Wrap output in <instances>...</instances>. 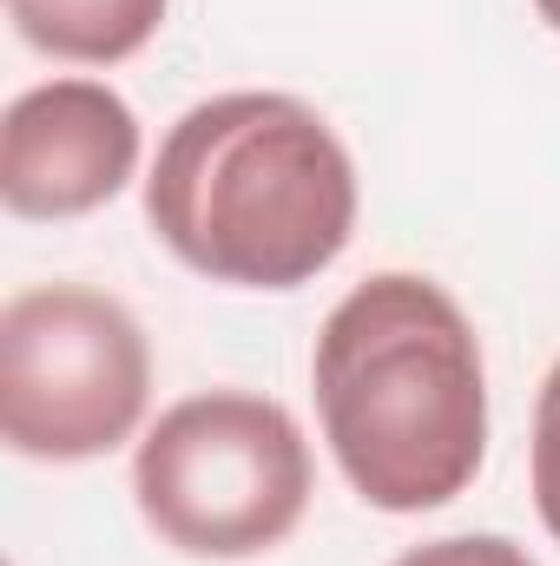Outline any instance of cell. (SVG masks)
Returning <instances> with one entry per match:
<instances>
[{
	"instance_id": "6da1fadb",
	"label": "cell",
	"mask_w": 560,
	"mask_h": 566,
	"mask_svg": "<svg viewBox=\"0 0 560 566\" xmlns=\"http://www.w3.org/2000/svg\"><path fill=\"white\" fill-rule=\"evenodd\" d=\"M310 396L336 474L383 514L448 507L488 461L481 336L422 271H376L323 316Z\"/></svg>"
},
{
	"instance_id": "7a4b0ae2",
	"label": "cell",
	"mask_w": 560,
	"mask_h": 566,
	"mask_svg": "<svg viewBox=\"0 0 560 566\" xmlns=\"http://www.w3.org/2000/svg\"><path fill=\"white\" fill-rule=\"evenodd\" d=\"M356 158L297 93H218L178 113L145 171L152 238L231 290H297L356 238Z\"/></svg>"
},
{
	"instance_id": "3957f363",
	"label": "cell",
	"mask_w": 560,
	"mask_h": 566,
	"mask_svg": "<svg viewBox=\"0 0 560 566\" xmlns=\"http://www.w3.org/2000/svg\"><path fill=\"white\" fill-rule=\"evenodd\" d=\"M317 494L303 422L258 389H198L133 448L139 521L185 560H258L283 547Z\"/></svg>"
},
{
	"instance_id": "277c9868",
	"label": "cell",
	"mask_w": 560,
	"mask_h": 566,
	"mask_svg": "<svg viewBox=\"0 0 560 566\" xmlns=\"http://www.w3.org/2000/svg\"><path fill=\"white\" fill-rule=\"evenodd\" d=\"M152 409L139 316L93 283H33L0 310V434L20 461H100Z\"/></svg>"
},
{
	"instance_id": "5b68a950",
	"label": "cell",
	"mask_w": 560,
	"mask_h": 566,
	"mask_svg": "<svg viewBox=\"0 0 560 566\" xmlns=\"http://www.w3.org/2000/svg\"><path fill=\"white\" fill-rule=\"evenodd\" d=\"M139 158L145 133L120 86L86 73L40 80L0 119V205L27 224H66L113 205Z\"/></svg>"
},
{
	"instance_id": "8992f818",
	"label": "cell",
	"mask_w": 560,
	"mask_h": 566,
	"mask_svg": "<svg viewBox=\"0 0 560 566\" xmlns=\"http://www.w3.org/2000/svg\"><path fill=\"white\" fill-rule=\"evenodd\" d=\"M172 0H7L13 33L66 66H120L152 46Z\"/></svg>"
},
{
	"instance_id": "52a82bcc",
	"label": "cell",
	"mask_w": 560,
	"mask_h": 566,
	"mask_svg": "<svg viewBox=\"0 0 560 566\" xmlns=\"http://www.w3.org/2000/svg\"><path fill=\"white\" fill-rule=\"evenodd\" d=\"M528 481H535V514H541V527L554 534V547H560V356H554V369L541 376V396H535Z\"/></svg>"
},
{
	"instance_id": "ba28073f",
	"label": "cell",
	"mask_w": 560,
	"mask_h": 566,
	"mask_svg": "<svg viewBox=\"0 0 560 566\" xmlns=\"http://www.w3.org/2000/svg\"><path fill=\"white\" fill-rule=\"evenodd\" d=\"M390 566H541V560L508 534H442V541H422L409 554H396Z\"/></svg>"
},
{
	"instance_id": "9c48e42d",
	"label": "cell",
	"mask_w": 560,
	"mask_h": 566,
	"mask_svg": "<svg viewBox=\"0 0 560 566\" xmlns=\"http://www.w3.org/2000/svg\"><path fill=\"white\" fill-rule=\"evenodd\" d=\"M535 13H541V20H548V27L560 33V0H535Z\"/></svg>"
}]
</instances>
